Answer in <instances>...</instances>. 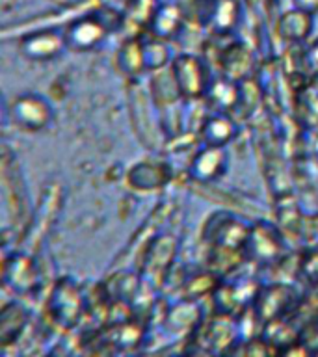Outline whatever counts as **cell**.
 I'll list each match as a JSON object with an SVG mask.
<instances>
[{
    "label": "cell",
    "mask_w": 318,
    "mask_h": 357,
    "mask_svg": "<svg viewBox=\"0 0 318 357\" xmlns=\"http://www.w3.org/2000/svg\"><path fill=\"white\" fill-rule=\"evenodd\" d=\"M125 15L112 8H100L78 17L63 28L67 49L75 52H88L99 47L108 33L119 30Z\"/></svg>",
    "instance_id": "cell-1"
},
{
    "label": "cell",
    "mask_w": 318,
    "mask_h": 357,
    "mask_svg": "<svg viewBox=\"0 0 318 357\" xmlns=\"http://www.w3.org/2000/svg\"><path fill=\"white\" fill-rule=\"evenodd\" d=\"M86 307L88 303L80 287L73 279L61 278L50 290L49 300H47V314L54 326L69 331L82 322Z\"/></svg>",
    "instance_id": "cell-2"
},
{
    "label": "cell",
    "mask_w": 318,
    "mask_h": 357,
    "mask_svg": "<svg viewBox=\"0 0 318 357\" xmlns=\"http://www.w3.org/2000/svg\"><path fill=\"white\" fill-rule=\"evenodd\" d=\"M212 78L214 77H212L211 67L201 56L184 52L172 60V80L175 84L179 97H183V99H205Z\"/></svg>",
    "instance_id": "cell-3"
},
{
    "label": "cell",
    "mask_w": 318,
    "mask_h": 357,
    "mask_svg": "<svg viewBox=\"0 0 318 357\" xmlns=\"http://www.w3.org/2000/svg\"><path fill=\"white\" fill-rule=\"evenodd\" d=\"M248 223L242 218L234 216L227 211H218L206 218L205 225L201 229V238L211 250L242 251L250 233Z\"/></svg>",
    "instance_id": "cell-4"
},
{
    "label": "cell",
    "mask_w": 318,
    "mask_h": 357,
    "mask_svg": "<svg viewBox=\"0 0 318 357\" xmlns=\"http://www.w3.org/2000/svg\"><path fill=\"white\" fill-rule=\"evenodd\" d=\"M298 298L300 294L292 284L275 283L261 287L253 298L251 312L257 322L268 326L278 320H285V317L298 305Z\"/></svg>",
    "instance_id": "cell-5"
},
{
    "label": "cell",
    "mask_w": 318,
    "mask_h": 357,
    "mask_svg": "<svg viewBox=\"0 0 318 357\" xmlns=\"http://www.w3.org/2000/svg\"><path fill=\"white\" fill-rule=\"evenodd\" d=\"M285 255L283 234L273 223L257 222L250 227L244 244V257L257 266H272Z\"/></svg>",
    "instance_id": "cell-6"
},
{
    "label": "cell",
    "mask_w": 318,
    "mask_h": 357,
    "mask_svg": "<svg viewBox=\"0 0 318 357\" xmlns=\"http://www.w3.org/2000/svg\"><path fill=\"white\" fill-rule=\"evenodd\" d=\"M8 114H10V121L13 123V127L28 134L45 130L54 117L50 100L39 93L17 95L15 99L11 100Z\"/></svg>",
    "instance_id": "cell-7"
},
{
    "label": "cell",
    "mask_w": 318,
    "mask_h": 357,
    "mask_svg": "<svg viewBox=\"0 0 318 357\" xmlns=\"http://www.w3.org/2000/svg\"><path fill=\"white\" fill-rule=\"evenodd\" d=\"M2 281L13 294L32 296L41 287V272L32 257L24 255L22 251H13L4 257Z\"/></svg>",
    "instance_id": "cell-8"
},
{
    "label": "cell",
    "mask_w": 318,
    "mask_h": 357,
    "mask_svg": "<svg viewBox=\"0 0 318 357\" xmlns=\"http://www.w3.org/2000/svg\"><path fill=\"white\" fill-rule=\"evenodd\" d=\"M67 49L66 33L60 28H45L22 36L19 41L21 54L30 61H50Z\"/></svg>",
    "instance_id": "cell-9"
},
{
    "label": "cell",
    "mask_w": 318,
    "mask_h": 357,
    "mask_svg": "<svg viewBox=\"0 0 318 357\" xmlns=\"http://www.w3.org/2000/svg\"><path fill=\"white\" fill-rule=\"evenodd\" d=\"M173 177L172 166L162 160H142L127 172V184L134 192H156Z\"/></svg>",
    "instance_id": "cell-10"
},
{
    "label": "cell",
    "mask_w": 318,
    "mask_h": 357,
    "mask_svg": "<svg viewBox=\"0 0 318 357\" xmlns=\"http://www.w3.org/2000/svg\"><path fill=\"white\" fill-rule=\"evenodd\" d=\"M229 156L225 147H211V145H203L192 156L188 166V175L197 183H211L216 181L227 172Z\"/></svg>",
    "instance_id": "cell-11"
},
{
    "label": "cell",
    "mask_w": 318,
    "mask_h": 357,
    "mask_svg": "<svg viewBox=\"0 0 318 357\" xmlns=\"http://www.w3.org/2000/svg\"><path fill=\"white\" fill-rule=\"evenodd\" d=\"M218 63L223 77L244 82L250 80L251 71H253V54L244 43H240L236 39L223 45L218 52Z\"/></svg>",
    "instance_id": "cell-12"
},
{
    "label": "cell",
    "mask_w": 318,
    "mask_h": 357,
    "mask_svg": "<svg viewBox=\"0 0 318 357\" xmlns=\"http://www.w3.org/2000/svg\"><path fill=\"white\" fill-rule=\"evenodd\" d=\"M236 121L233 114L227 112H212L205 121L201 123L199 138L203 145L211 147H225L236 136Z\"/></svg>",
    "instance_id": "cell-13"
},
{
    "label": "cell",
    "mask_w": 318,
    "mask_h": 357,
    "mask_svg": "<svg viewBox=\"0 0 318 357\" xmlns=\"http://www.w3.org/2000/svg\"><path fill=\"white\" fill-rule=\"evenodd\" d=\"M240 99H242V82L231 80L223 75L212 78L211 88L205 95V100L212 112H227V114L236 112Z\"/></svg>",
    "instance_id": "cell-14"
},
{
    "label": "cell",
    "mask_w": 318,
    "mask_h": 357,
    "mask_svg": "<svg viewBox=\"0 0 318 357\" xmlns=\"http://www.w3.org/2000/svg\"><path fill=\"white\" fill-rule=\"evenodd\" d=\"M312 17H315V13H309V11L300 10V8L285 11L283 15L279 17L278 22L281 39L290 45L305 43L312 32V24H315Z\"/></svg>",
    "instance_id": "cell-15"
},
{
    "label": "cell",
    "mask_w": 318,
    "mask_h": 357,
    "mask_svg": "<svg viewBox=\"0 0 318 357\" xmlns=\"http://www.w3.org/2000/svg\"><path fill=\"white\" fill-rule=\"evenodd\" d=\"M28 320L30 317H28L26 307L15 300L6 301L0 311V346L6 348V346L15 344L24 333Z\"/></svg>",
    "instance_id": "cell-16"
},
{
    "label": "cell",
    "mask_w": 318,
    "mask_h": 357,
    "mask_svg": "<svg viewBox=\"0 0 318 357\" xmlns=\"http://www.w3.org/2000/svg\"><path fill=\"white\" fill-rule=\"evenodd\" d=\"M186 22V15H184V8L183 4H175V2H167V4H160L158 10L151 19L149 33L156 36L160 39H173L181 32V28Z\"/></svg>",
    "instance_id": "cell-17"
},
{
    "label": "cell",
    "mask_w": 318,
    "mask_h": 357,
    "mask_svg": "<svg viewBox=\"0 0 318 357\" xmlns=\"http://www.w3.org/2000/svg\"><path fill=\"white\" fill-rule=\"evenodd\" d=\"M201 318H203V314H201L199 305H197L194 300L184 298L183 301L175 303V305L164 314V326H166V329H169L172 333H188V331H194V329L199 326Z\"/></svg>",
    "instance_id": "cell-18"
},
{
    "label": "cell",
    "mask_w": 318,
    "mask_h": 357,
    "mask_svg": "<svg viewBox=\"0 0 318 357\" xmlns=\"http://www.w3.org/2000/svg\"><path fill=\"white\" fill-rule=\"evenodd\" d=\"M175 248H177V242L172 236H158L149 245V251L145 257L144 272L155 279L162 278L172 264L173 257H175Z\"/></svg>",
    "instance_id": "cell-19"
},
{
    "label": "cell",
    "mask_w": 318,
    "mask_h": 357,
    "mask_svg": "<svg viewBox=\"0 0 318 357\" xmlns=\"http://www.w3.org/2000/svg\"><path fill=\"white\" fill-rule=\"evenodd\" d=\"M117 67L125 77H139L145 73V60H144V43L142 38H130L119 47L117 50Z\"/></svg>",
    "instance_id": "cell-20"
},
{
    "label": "cell",
    "mask_w": 318,
    "mask_h": 357,
    "mask_svg": "<svg viewBox=\"0 0 318 357\" xmlns=\"http://www.w3.org/2000/svg\"><path fill=\"white\" fill-rule=\"evenodd\" d=\"M144 43V60L147 71H160L172 61V50L167 47L166 39H160L149 33V38H142Z\"/></svg>",
    "instance_id": "cell-21"
},
{
    "label": "cell",
    "mask_w": 318,
    "mask_h": 357,
    "mask_svg": "<svg viewBox=\"0 0 318 357\" xmlns=\"http://www.w3.org/2000/svg\"><path fill=\"white\" fill-rule=\"evenodd\" d=\"M238 24V4L234 0H218L214 19H212V32L216 36H229Z\"/></svg>",
    "instance_id": "cell-22"
},
{
    "label": "cell",
    "mask_w": 318,
    "mask_h": 357,
    "mask_svg": "<svg viewBox=\"0 0 318 357\" xmlns=\"http://www.w3.org/2000/svg\"><path fill=\"white\" fill-rule=\"evenodd\" d=\"M216 6L218 0H190L188 4H183L186 21H194L199 26L211 28Z\"/></svg>",
    "instance_id": "cell-23"
},
{
    "label": "cell",
    "mask_w": 318,
    "mask_h": 357,
    "mask_svg": "<svg viewBox=\"0 0 318 357\" xmlns=\"http://www.w3.org/2000/svg\"><path fill=\"white\" fill-rule=\"evenodd\" d=\"M158 0H130L125 11V19L138 22L142 26H149L151 19L158 10Z\"/></svg>",
    "instance_id": "cell-24"
},
{
    "label": "cell",
    "mask_w": 318,
    "mask_h": 357,
    "mask_svg": "<svg viewBox=\"0 0 318 357\" xmlns=\"http://www.w3.org/2000/svg\"><path fill=\"white\" fill-rule=\"evenodd\" d=\"M301 272L307 281H311V284H318V253H311L301 262Z\"/></svg>",
    "instance_id": "cell-25"
},
{
    "label": "cell",
    "mask_w": 318,
    "mask_h": 357,
    "mask_svg": "<svg viewBox=\"0 0 318 357\" xmlns=\"http://www.w3.org/2000/svg\"><path fill=\"white\" fill-rule=\"evenodd\" d=\"M305 60L307 66L312 73H318V38L309 45V49L305 50Z\"/></svg>",
    "instance_id": "cell-26"
},
{
    "label": "cell",
    "mask_w": 318,
    "mask_h": 357,
    "mask_svg": "<svg viewBox=\"0 0 318 357\" xmlns=\"http://www.w3.org/2000/svg\"><path fill=\"white\" fill-rule=\"evenodd\" d=\"M292 2H294V8L305 10L309 13H317L318 11V0H292Z\"/></svg>",
    "instance_id": "cell-27"
},
{
    "label": "cell",
    "mask_w": 318,
    "mask_h": 357,
    "mask_svg": "<svg viewBox=\"0 0 318 357\" xmlns=\"http://www.w3.org/2000/svg\"><path fill=\"white\" fill-rule=\"evenodd\" d=\"M317 160H318V145H317Z\"/></svg>",
    "instance_id": "cell-28"
}]
</instances>
